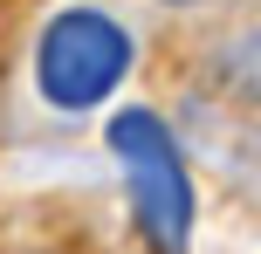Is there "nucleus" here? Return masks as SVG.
Masks as SVG:
<instances>
[{
    "label": "nucleus",
    "instance_id": "f257e3e1",
    "mask_svg": "<svg viewBox=\"0 0 261 254\" xmlns=\"http://www.w3.org/2000/svg\"><path fill=\"white\" fill-rule=\"evenodd\" d=\"M110 151L124 165V186H130L144 241L158 254H186V234H193V179H186V158L172 145V131L151 110H117L110 117Z\"/></svg>",
    "mask_w": 261,
    "mask_h": 254
},
{
    "label": "nucleus",
    "instance_id": "f03ea898",
    "mask_svg": "<svg viewBox=\"0 0 261 254\" xmlns=\"http://www.w3.org/2000/svg\"><path fill=\"white\" fill-rule=\"evenodd\" d=\"M124 69H130V35L110 21V14H90V7L55 14L48 35H41V55H35L41 96L62 103V110L103 103V96L124 82Z\"/></svg>",
    "mask_w": 261,
    "mask_h": 254
}]
</instances>
